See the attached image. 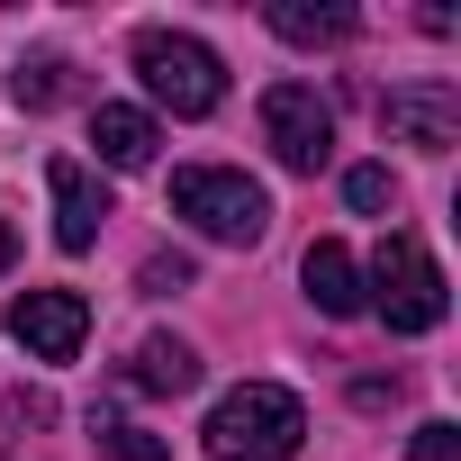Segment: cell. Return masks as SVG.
Masks as SVG:
<instances>
[{"label": "cell", "instance_id": "cell-14", "mask_svg": "<svg viewBox=\"0 0 461 461\" xmlns=\"http://www.w3.org/2000/svg\"><path fill=\"white\" fill-rule=\"evenodd\" d=\"M91 434H100V452H118V461H172L145 425H127V416H91Z\"/></svg>", "mask_w": 461, "mask_h": 461}, {"label": "cell", "instance_id": "cell-2", "mask_svg": "<svg viewBox=\"0 0 461 461\" xmlns=\"http://www.w3.org/2000/svg\"><path fill=\"white\" fill-rule=\"evenodd\" d=\"M362 308L389 326V335H434L452 290H443V263L416 245V236H380L371 272H362Z\"/></svg>", "mask_w": 461, "mask_h": 461}, {"label": "cell", "instance_id": "cell-12", "mask_svg": "<svg viewBox=\"0 0 461 461\" xmlns=\"http://www.w3.org/2000/svg\"><path fill=\"white\" fill-rule=\"evenodd\" d=\"M272 37H290V46H335V37H353V19L344 10H299V0H272Z\"/></svg>", "mask_w": 461, "mask_h": 461}, {"label": "cell", "instance_id": "cell-18", "mask_svg": "<svg viewBox=\"0 0 461 461\" xmlns=\"http://www.w3.org/2000/svg\"><path fill=\"white\" fill-rule=\"evenodd\" d=\"M19 263V236H10V217H0V272H10Z\"/></svg>", "mask_w": 461, "mask_h": 461}, {"label": "cell", "instance_id": "cell-8", "mask_svg": "<svg viewBox=\"0 0 461 461\" xmlns=\"http://www.w3.org/2000/svg\"><path fill=\"white\" fill-rule=\"evenodd\" d=\"M46 190H55V245H64V254H91V245H100V217H109L100 172L73 163V154H55V163H46Z\"/></svg>", "mask_w": 461, "mask_h": 461}, {"label": "cell", "instance_id": "cell-1", "mask_svg": "<svg viewBox=\"0 0 461 461\" xmlns=\"http://www.w3.org/2000/svg\"><path fill=\"white\" fill-rule=\"evenodd\" d=\"M199 434H208L217 461H290L299 434H308V407H299L281 380H245V389H226V398L208 407Z\"/></svg>", "mask_w": 461, "mask_h": 461}, {"label": "cell", "instance_id": "cell-9", "mask_svg": "<svg viewBox=\"0 0 461 461\" xmlns=\"http://www.w3.org/2000/svg\"><path fill=\"white\" fill-rule=\"evenodd\" d=\"M91 145H100V163H109V172H145V163L163 154V127H154L145 109L100 100V109H91Z\"/></svg>", "mask_w": 461, "mask_h": 461}, {"label": "cell", "instance_id": "cell-10", "mask_svg": "<svg viewBox=\"0 0 461 461\" xmlns=\"http://www.w3.org/2000/svg\"><path fill=\"white\" fill-rule=\"evenodd\" d=\"M299 281H308V299L326 308V317H362V263H353V245H308V263H299Z\"/></svg>", "mask_w": 461, "mask_h": 461}, {"label": "cell", "instance_id": "cell-16", "mask_svg": "<svg viewBox=\"0 0 461 461\" xmlns=\"http://www.w3.org/2000/svg\"><path fill=\"white\" fill-rule=\"evenodd\" d=\"M407 461H461V425H416V443H407Z\"/></svg>", "mask_w": 461, "mask_h": 461}, {"label": "cell", "instance_id": "cell-11", "mask_svg": "<svg viewBox=\"0 0 461 461\" xmlns=\"http://www.w3.org/2000/svg\"><path fill=\"white\" fill-rule=\"evenodd\" d=\"M127 389L181 398V389H199V353H190L181 335H145V344H136V371H127Z\"/></svg>", "mask_w": 461, "mask_h": 461}, {"label": "cell", "instance_id": "cell-13", "mask_svg": "<svg viewBox=\"0 0 461 461\" xmlns=\"http://www.w3.org/2000/svg\"><path fill=\"white\" fill-rule=\"evenodd\" d=\"M64 73H73V64H64V55H28V64H19V73H10V91H19V109H55V100H64V91H73V82H64Z\"/></svg>", "mask_w": 461, "mask_h": 461}, {"label": "cell", "instance_id": "cell-15", "mask_svg": "<svg viewBox=\"0 0 461 461\" xmlns=\"http://www.w3.org/2000/svg\"><path fill=\"white\" fill-rule=\"evenodd\" d=\"M344 199H353L362 217H380V208H398V181H389V163H353V172H344Z\"/></svg>", "mask_w": 461, "mask_h": 461}, {"label": "cell", "instance_id": "cell-4", "mask_svg": "<svg viewBox=\"0 0 461 461\" xmlns=\"http://www.w3.org/2000/svg\"><path fill=\"white\" fill-rule=\"evenodd\" d=\"M172 217H190L208 245H263L272 199H263V181L226 172V163H190V172H172Z\"/></svg>", "mask_w": 461, "mask_h": 461}, {"label": "cell", "instance_id": "cell-17", "mask_svg": "<svg viewBox=\"0 0 461 461\" xmlns=\"http://www.w3.org/2000/svg\"><path fill=\"white\" fill-rule=\"evenodd\" d=\"M145 290H190V263H181V254H154V263H145Z\"/></svg>", "mask_w": 461, "mask_h": 461}, {"label": "cell", "instance_id": "cell-3", "mask_svg": "<svg viewBox=\"0 0 461 461\" xmlns=\"http://www.w3.org/2000/svg\"><path fill=\"white\" fill-rule=\"evenodd\" d=\"M136 73H145L154 109H172V118H208L226 100V64L190 28H136Z\"/></svg>", "mask_w": 461, "mask_h": 461}, {"label": "cell", "instance_id": "cell-6", "mask_svg": "<svg viewBox=\"0 0 461 461\" xmlns=\"http://www.w3.org/2000/svg\"><path fill=\"white\" fill-rule=\"evenodd\" d=\"M10 335L28 362H82L91 344V299L82 290H19L10 299Z\"/></svg>", "mask_w": 461, "mask_h": 461}, {"label": "cell", "instance_id": "cell-7", "mask_svg": "<svg viewBox=\"0 0 461 461\" xmlns=\"http://www.w3.org/2000/svg\"><path fill=\"white\" fill-rule=\"evenodd\" d=\"M380 127L398 145H416V154H452L461 145V91L452 82H407V91L380 100Z\"/></svg>", "mask_w": 461, "mask_h": 461}, {"label": "cell", "instance_id": "cell-5", "mask_svg": "<svg viewBox=\"0 0 461 461\" xmlns=\"http://www.w3.org/2000/svg\"><path fill=\"white\" fill-rule=\"evenodd\" d=\"M263 145L281 154V172H326L335 154V109L308 82H272L263 91Z\"/></svg>", "mask_w": 461, "mask_h": 461}]
</instances>
